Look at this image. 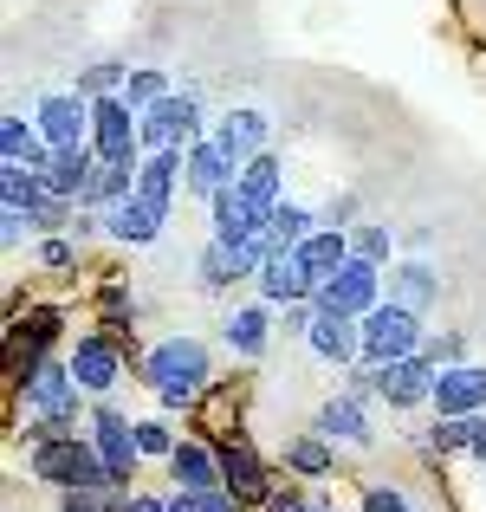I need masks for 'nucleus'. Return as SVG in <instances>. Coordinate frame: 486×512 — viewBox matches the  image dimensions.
<instances>
[{"label": "nucleus", "instance_id": "9b49d317", "mask_svg": "<svg viewBox=\"0 0 486 512\" xmlns=\"http://www.w3.org/2000/svg\"><path fill=\"white\" fill-rule=\"evenodd\" d=\"M428 409H435V415H480V409H486V363H474V357L441 363Z\"/></svg>", "mask_w": 486, "mask_h": 512}, {"label": "nucleus", "instance_id": "cd10ccee", "mask_svg": "<svg viewBox=\"0 0 486 512\" xmlns=\"http://www.w3.org/2000/svg\"><path fill=\"white\" fill-rule=\"evenodd\" d=\"M286 467H292V474H305V480L337 474V441H324L318 428H305V435L286 441Z\"/></svg>", "mask_w": 486, "mask_h": 512}, {"label": "nucleus", "instance_id": "4468645a", "mask_svg": "<svg viewBox=\"0 0 486 512\" xmlns=\"http://www.w3.org/2000/svg\"><path fill=\"white\" fill-rule=\"evenodd\" d=\"M72 376L85 396H111L117 376H124V357H117V338H104V331H85V338L72 344Z\"/></svg>", "mask_w": 486, "mask_h": 512}, {"label": "nucleus", "instance_id": "a19ab883", "mask_svg": "<svg viewBox=\"0 0 486 512\" xmlns=\"http://www.w3.org/2000/svg\"><path fill=\"white\" fill-rule=\"evenodd\" d=\"M474 461H486V409H480V422H474Z\"/></svg>", "mask_w": 486, "mask_h": 512}, {"label": "nucleus", "instance_id": "ea45409f", "mask_svg": "<svg viewBox=\"0 0 486 512\" xmlns=\"http://www.w3.org/2000/svg\"><path fill=\"white\" fill-rule=\"evenodd\" d=\"M266 512H312V506H305L299 493H273V500H266Z\"/></svg>", "mask_w": 486, "mask_h": 512}, {"label": "nucleus", "instance_id": "0eeeda50", "mask_svg": "<svg viewBox=\"0 0 486 512\" xmlns=\"http://www.w3.org/2000/svg\"><path fill=\"white\" fill-rule=\"evenodd\" d=\"M91 441H98L111 480H117V487H130V480H137V467H143L137 415H124V409H91Z\"/></svg>", "mask_w": 486, "mask_h": 512}, {"label": "nucleus", "instance_id": "c9c22d12", "mask_svg": "<svg viewBox=\"0 0 486 512\" xmlns=\"http://www.w3.org/2000/svg\"><path fill=\"white\" fill-rule=\"evenodd\" d=\"M72 260H78L72 240H39V266H46V273H65Z\"/></svg>", "mask_w": 486, "mask_h": 512}, {"label": "nucleus", "instance_id": "c85d7f7f", "mask_svg": "<svg viewBox=\"0 0 486 512\" xmlns=\"http://www.w3.org/2000/svg\"><path fill=\"white\" fill-rule=\"evenodd\" d=\"M312 227H318V214H312V208H299V201H279L273 221H266V240H273V253H286V247H299Z\"/></svg>", "mask_w": 486, "mask_h": 512}, {"label": "nucleus", "instance_id": "aec40b11", "mask_svg": "<svg viewBox=\"0 0 486 512\" xmlns=\"http://www.w3.org/2000/svg\"><path fill=\"white\" fill-rule=\"evenodd\" d=\"M312 428L324 441H344V448H363L370 441V415H363V396H331V402H318V415H312Z\"/></svg>", "mask_w": 486, "mask_h": 512}, {"label": "nucleus", "instance_id": "9d476101", "mask_svg": "<svg viewBox=\"0 0 486 512\" xmlns=\"http://www.w3.org/2000/svg\"><path fill=\"white\" fill-rule=\"evenodd\" d=\"M33 124L46 130V143H52V150L91 143V98H78V91H46V98L33 104Z\"/></svg>", "mask_w": 486, "mask_h": 512}, {"label": "nucleus", "instance_id": "4c0bfd02", "mask_svg": "<svg viewBox=\"0 0 486 512\" xmlns=\"http://www.w3.org/2000/svg\"><path fill=\"white\" fill-rule=\"evenodd\" d=\"M422 350H428L435 363H461V338H454V331H448V338H428Z\"/></svg>", "mask_w": 486, "mask_h": 512}, {"label": "nucleus", "instance_id": "2f4dec72", "mask_svg": "<svg viewBox=\"0 0 486 512\" xmlns=\"http://www.w3.org/2000/svg\"><path fill=\"white\" fill-rule=\"evenodd\" d=\"M169 512H240V500L227 487H175Z\"/></svg>", "mask_w": 486, "mask_h": 512}, {"label": "nucleus", "instance_id": "1a4fd4ad", "mask_svg": "<svg viewBox=\"0 0 486 512\" xmlns=\"http://www.w3.org/2000/svg\"><path fill=\"white\" fill-rule=\"evenodd\" d=\"M305 344H312V357L324 370H350V363H363V318L350 312H312V325H305Z\"/></svg>", "mask_w": 486, "mask_h": 512}, {"label": "nucleus", "instance_id": "39448f33", "mask_svg": "<svg viewBox=\"0 0 486 512\" xmlns=\"http://www.w3.org/2000/svg\"><path fill=\"white\" fill-rule=\"evenodd\" d=\"M370 370H376V396H383L389 409H422V402L435 396V376H441V363L428 357V350H409V357L370 363Z\"/></svg>", "mask_w": 486, "mask_h": 512}, {"label": "nucleus", "instance_id": "f3484780", "mask_svg": "<svg viewBox=\"0 0 486 512\" xmlns=\"http://www.w3.org/2000/svg\"><path fill=\"white\" fill-rule=\"evenodd\" d=\"M208 137L221 143V156H227V163H234V169H247L253 156L266 150V111H227L221 124L208 130Z\"/></svg>", "mask_w": 486, "mask_h": 512}, {"label": "nucleus", "instance_id": "393cba45", "mask_svg": "<svg viewBox=\"0 0 486 512\" xmlns=\"http://www.w3.org/2000/svg\"><path fill=\"white\" fill-rule=\"evenodd\" d=\"M162 467H169L175 487H221V448H201V441H175V454Z\"/></svg>", "mask_w": 486, "mask_h": 512}, {"label": "nucleus", "instance_id": "4be33fe9", "mask_svg": "<svg viewBox=\"0 0 486 512\" xmlns=\"http://www.w3.org/2000/svg\"><path fill=\"white\" fill-rule=\"evenodd\" d=\"M0 163H20V169H46V163H52V143H46V130H39L33 117L7 111V117H0Z\"/></svg>", "mask_w": 486, "mask_h": 512}, {"label": "nucleus", "instance_id": "7ed1b4c3", "mask_svg": "<svg viewBox=\"0 0 486 512\" xmlns=\"http://www.w3.org/2000/svg\"><path fill=\"white\" fill-rule=\"evenodd\" d=\"M428 331H422V312H409L402 299H383L363 312V363H389V357H409L422 350Z\"/></svg>", "mask_w": 486, "mask_h": 512}, {"label": "nucleus", "instance_id": "c756f323", "mask_svg": "<svg viewBox=\"0 0 486 512\" xmlns=\"http://www.w3.org/2000/svg\"><path fill=\"white\" fill-rule=\"evenodd\" d=\"M474 422H480V415H435L428 448H435V454H474Z\"/></svg>", "mask_w": 486, "mask_h": 512}, {"label": "nucleus", "instance_id": "bb28decb", "mask_svg": "<svg viewBox=\"0 0 486 512\" xmlns=\"http://www.w3.org/2000/svg\"><path fill=\"white\" fill-rule=\"evenodd\" d=\"M389 299H402L409 312H428V305L441 299V279L428 273L422 260H402V266H389Z\"/></svg>", "mask_w": 486, "mask_h": 512}, {"label": "nucleus", "instance_id": "dca6fc26", "mask_svg": "<svg viewBox=\"0 0 486 512\" xmlns=\"http://www.w3.org/2000/svg\"><path fill=\"white\" fill-rule=\"evenodd\" d=\"M162 221H169V214H156L143 195H124V201L104 208V234H111L117 247H150V240L162 234Z\"/></svg>", "mask_w": 486, "mask_h": 512}, {"label": "nucleus", "instance_id": "412c9836", "mask_svg": "<svg viewBox=\"0 0 486 512\" xmlns=\"http://www.w3.org/2000/svg\"><path fill=\"white\" fill-rule=\"evenodd\" d=\"M188 169V143H169V150H150L137 169V195L150 201L156 214H169V195H175V175Z\"/></svg>", "mask_w": 486, "mask_h": 512}, {"label": "nucleus", "instance_id": "72a5a7b5", "mask_svg": "<svg viewBox=\"0 0 486 512\" xmlns=\"http://www.w3.org/2000/svg\"><path fill=\"white\" fill-rule=\"evenodd\" d=\"M137 441H143V461H169L175 454V428L169 422H137Z\"/></svg>", "mask_w": 486, "mask_h": 512}, {"label": "nucleus", "instance_id": "5701e85b", "mask_svg": "<svg viewBox=\"0 0 486 512\" xmlns=\"http://www.w3.org/2000/svg\"><path fill=\"white\" fill-rule=\"evenodd\" d=\"M234 175H240V169H234V163L221 156V143H214V137H195V143H188V169H182V182L195 188L201 201H208L214 188H227Z\"/></svg>", "mask_w": 486, "mask_h": 512}, {"label": "nucleus", "instance_id": "79ce46f5", "mask_svg": "<svg viewBox=\"0 0 486 512\" xmlns=\"http://www.w3.org/2000/svg\"><path fill=\"white\" fill-rule=\"evenodd\" d=\"M312 512H331V506H312Z\"/></svg>", "mask_w": 486, "mask_h": 512}, {"label": "nucleus", "instance_id": "a878e982", "mask_svg": "<svg viewBox=\"0 0 486 512\" xmlns=\"http://www.w3.org/2000/svg\"><path fill=\"white\" fill-rule=\"evenodd\" d=\"M208 234H214V240H234V247H240V240H253V234H260V227L247 221V208H240V188H234V182H227V188H214V195H208Z\"/></svg>", "mask_w": 486, "mask_h": 512}, {"label": "nucleus", "instance_id": "e433bc0d", "mask_svg": "<svg viewBox=\"0 0 486 512\" xmlns=\"http://www.w3.org/2000/svg\"><path fill=\"white\" fill-rule=\"evenodd\" d=\"M363 512H415V506L402 500L396 487H370V493H363Z\"/></svg>", "mask_w": 486, "mask_h": 512}, {"label": "nucleus", "instance_id": "7c9ffc66", "mask_svg": "<svg viewBox=\"0 0 486 512\" xmlns=\"http://www.w3.org/2000/svg\"><path fill=\"white\" fill-rule=\"evenodd\" d=\"M130 85V65L124 59H98V65H85V72H78V98H111V91H124Z\"/></svg>", "mask_w": 486, "mask_h": 512}, {"label": "nucleus", "instance_id": "f8f14e48", "mask_svg": "<svg viewBox=\"0 0 486 512\" xmlns=\"http://www.w3.org/2000/svg\"><path fill=\"white\" fill-rule=\"evenodd\" d=\"M279 182H286V163H279L273 150H260L247 169L234 175V188H240V208H247V221L266 234V221H273V208H279Z\"/></svg>", "mask_w": 486, "mask_h": 512}, {"label": "nucleus", "instance_id": "6e6552de", "mask_svg": "<svg viewBox=\"0 0 486 512\" xmlns=\"http://www.w3.org/2000/svg\"><path fill=\"white\" fill-rule=\"evenodd\" d=\"M143 150H169V143H195L201 137V104L188 91H162L156 104H143Z\"/></svg>", "mask_w": 486, "mask_h": 512}, {"label": "nucleus", "instance_id": "6ab92c4d", "mask_svg": "<svg viewBox=\"0 0 486 512\" xmlns=\"http://www.w3.org/2000/svg\"><path fill=\"white\" fill-rule=\"evenodd\" d=\"M221 487L234 493L240 506H266V500H273V480H266V467L253 461L240 441H227V448H221Z\"/></svg>", "mask_w": 486, "mask_h": 512}, {"label": "nucleus", "instance_id": "f03ea898", "mask_svg": "<svg viewBox=\"0 0 486 512\" xmlns=\"http://www.w3.org/2000/svg\"><path fill=\"white\" fill-rule=\"evenodd\" d=\"M26 467H33V480H46V487H59V493H104V487H117L111 480V467H104V454H98V441L91 435H59V441H33V454H26Z\"/></svg>", "mask_w": 486, "mask_h": 512}, {"label": "nucleus", "instance_id": "f257e3e1", "mask_svg": "<svg viewBox=\"0 0 486 512\" xmlns=\"http://www.w3.org/2000/svg\"><path fill=\"white\" fill-rule=\"evenodd\" d=\"M137 376L156 389L162 409H188V402L208 389L214 357H208V344H201V338H162L150 357H143V370H137Z\"/></svg>", "mask_w": 486, "mask_h": 512}, {"label": "nucleus", "instance_id": "58836bf2", "mask_svg": "<svg viewBox=\"0 0 486 512\" xmlns=\"http://www.w3.org/2000/svg\"><path fill=\"white\" fill-rule=\"evenodd\" d=\"M124 512H169V500H156V493H130Z\"/></svg>", "mask_w": 486, "mask_h": 512}, {"label": "nucleus", "instance_id": "473e14b6", "mask_svg": "<svg viewBox=\"0 0 486 512\" xmlns=\"http://www.w3.org/2000/svg\"><path fill=\"white\" fill-rule=\"evenodd\" d=\"M350 253H363V260L389 266V253H396V240H389V227H357V234H350Z\"/></svg>", "mask_w": 486, "mask_h": 512}, {"label": "nucleus", "instance_id": "20e7f679", "mask_svg": "<svg viewBox=\"0 0 486 512\" xmlns=\"http://www.w3.org/2000/svg\"><path fill=\"white\" fill-rule=\"evenodd\" d=\"M20 409L26 415H85V389L72 376V357H39L33 376L20 383Z\"/></svg>", "mask_w": 486, "mask_h": 512}, {"label": "nucleus", "instance_id": "b1692460", "mask_svg": "<svg viewBox=\"0 0 486 512\" xmlns=\"http://www.w3.org/2000/svg\"><path fill=\"white\" fill-rule=\"evenodd\" d=\"M292 253H299V260L312 266V279L324 286V279H331L337 266L350 260V234H344V227H331V221H318V227H312V234H305V240H299Z\"/></svg>", "mask_w": 486, "mask_h": 512}, {"label": "nucleus", "instance_id": "f704fd0d", "mask_svg": "<svg viewBox=\"0 0 486 512\" xmlns=\"http://www.w3.org/2000/svg\"><path fill=\"white\" fill-rule=\"evenodd\" d=\"M162 91H169V85H162V72H156V65H143V72H130L124 98H130V104H137V111H143V104H156Z\"/></svg>", "mask_w": 486, "mask_h": 512}, {"label": "nucleus", "instance_id": "a211bd4d", "mask_svg": "<svg viewBox=\"0 0 486 512\" xmlns=\"http://www.w3.org/2000/svg\"><path fill=\"white\" fill-rule=\"evenodd\" d=\"M104 169V156H98V143H72V150H52V163L46 169H39V175H46V188H52V195H85V188H91V175H98Z\"/></svg>", "mask_w": 486, "mask_h": 512}, {"label": "nucleus", "instance_id": "423d86ee", "mask_svg": "<svg viewBox=\"0 0 486 512\" xmlns=\"http://www.w3.org/2000/svg\"><path fill=\"white\" fill-rule=\"evenodd\" d=\"M318 305H324V312H350V318H363L370 305H383V266L363 260V253H350V260L318 286Z\"/></svg>", "mask_w": 486, "mask_h": 512}, {"label": "nucleus", "instance_id": "ddd939ff", "mask_svg": "<svg viewBox=\"0 0 486 512\" xmlns=\"http://www.w3.org/2000/svg\"><path fill=\"white\" fill-rule=\"evenodd\" d=\"M273 299H247V305H227L221 312V344L234 350V357H266V338H273Z\"/></svg>", "mask_w": 486, "mask_h": 512}, {"label": "nucleus", "instance_id": "2eb2a0df", "mask_svg": "<svg viewBox=\"0 0 486 512\" xmlns=\"http://www.w3.org/2000/svg\"><path fill=\"white\" fill-rule=\"evenodd\" d=\"M253 286H260V299H273V305H299V299H318V279H312V266L299 260V253H273V260L260 266V279H253Z\"/></svg>", "mask_w": 486, "mask_h": 512}]
</instances>
